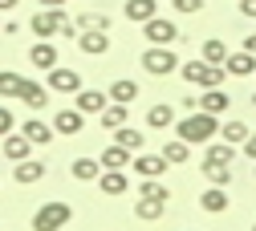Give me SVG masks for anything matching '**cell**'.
Returning a JSON list of instances; mask_svg holds the SVG:
<instances>
[{"mask_svg":"<svg viewBox=\"0 0 256 231\" xmlns=\"http://www.w3.org/2000/svg\"><path fill=\"white\" fill-rule=\"evenodd\" d=\"M244 49H248V53H256V32H252V37L244 41Z\"/></svg>","mask_w":256,"mask_h":231,"instance_id":"cell-43","label":"cell"},{"mask_svg":"<svg viewBox=\"0 0 256 231\" xmlns=\"http://www.w3.org/2000/svg\"><path fill=\"white\" fill-rule=\"evenodd\" d=\"M232 158H236V146L232 142H212L204 150V167H232Z\"/></svg>","mask_w":256,"mask_h":231,"instance_id":"cell-16","label":"cell"},{"mask_svg":"<svg viewBox=\"0 0 256 231\" xmlns=\"http://www.w3.org/2000/svg\"><path fill=\"white\" fill-rule=\"evenodd\" d=\"M138 199H150V203H167L171 199V191L158 183V179H142V187H138Z\"/></svg>","mask_w":256,"mask_h":231,"instance_id":"cell-31","label":"cell"},{"mask_svg":"<svg viewBox=\"0 0 256 231\" xmlns=\"http://www.w3.org/2000/svg\"><path fill=\"white\" fill-rule=\"evenodd\" d=\"M244 154L256 162V134H248V138H244Z\"/></svg>","mask_w":256,"mask_h":231,"instance_id":"cell-40","label":"cell"},{"mask_svg":"<svg viewBox=\"0 0 256 231\" xmlns=\"http://www.w3.org/2000/svg\"><path fill=\"white\" fill-rule=\"evenodd\" d=\"M70 171H74L78 183H94V179L102 175V162H98V158H74V167H70Z\"/></svg>","mask_w":256,"mask_h":231,"instance_id":"cell-27","label":"cell"},{"mask_svg":"<svg viewBox=\"0 0 256 231\" xmlns=\"http://www.w3.org/2000/svg\"><path fill=\"white\" fill-rule=\"evenodd\" d=\"M187 231H196V227H187Z\"/></svg>","mask_w":256,"mask_h":231,"instance_id":"cell-45","label":"cell"},{"mask_svg":"<svg viewBox=\"0 0 256 231\" xmlns=\"http://www.w3.org/2000/svg\"><path fill=\"white\" fill-rule=\"evenodd\" d=\"M183 69V81H191V85H200V89H216V85H224V77H228V69L224 65H212V61H183L179 65Z\"/></svg>","mask_w":256,"mask_h":231,"instance_id":"cell-2","label":"cell"},{"mask_svg":"<svg viewBox=\"0 0 256 231\" xmlns=\"http://www.w3.org/2000/svg\"><path fill=\"white\" fill-rule=\"evenodd\" d=\"M114 142H118V146H126V150H130V154H138L146 138L138 134V130H130V126H118V130H114Z\"/></svg>","mask_w":256,"mask_h":231,"instance_id":"cell-32","label":"cell"},{"mask_svg":"<svg viewBox=\"0 0 256 231\" xmlns=\"http://www.w3.org/2000/svg\"><path fill=\"white\" fill-rule=\"evenodd\" d=\"M126 114H130V106H122V102H106V110L98 114V118H102V130H118V126H126Z\"/></svg>","mask_w":256,"mask_h":231,"instance_id":"cell-25","label":"cell"},{"mask_svg":"<svg viewBox=\"0 0 256 231\" xmlns=\"http://www.w3.org/2000/svg\"><path fill=\"white\" fill-rule=\"evenodd\" d=\"M0 24H4V20H0Z\"/></svg>","mask_w":256,"mask_h":231,"instance_id":"cell-46","label":"cell"},{"mask_svg":"<svg viewBox=\"0 0 256 231\" xmlns=\"http://www.w3.org/2000/svg\"><path fill=\"white\" fill-rule=\"evenodd\" d=\"M12 126H16L12 110H8V106H0V138H4V134H12Z\"/></svg>","mask_w":256,"mask_h":231,"instance_id":"cell-37","label":"cell"},{"mask_svg":"<svg viewBox=\"0 0 256 231\" xmlns=\"http://www.w3.org/2000/svg\"><path fill=\"white\" fill-rule=\"evenodd\" d=\"M102 171H126V167H130V162H134V154L130 150H126V146H118V142H110L106 150H102Z\"/></svg>","mask_w":256,"mask_h":231,"instance_id":"cell-11","label":"cell"},{"mask_svg":"<svg viewBox=\"0 0 256 231\" xmlns=\"http://www.w3.org/2000/svg\"><path fill=\"white\" fill-rule=\"evenodd\" d=\"M78 89H82V73L66 69V65L49 69V93H78Z\"/></svg>","mask_w":256,"mask_h":231,"instance_id":"cell-7","label":"cell"},{"mask_svg":"<svg viewBox=\"0 0 256 231\" xmlns=\"http://www.w3.org/2000/svg\"><path fill=\"white\" fill-rule=\"evenodd\" d=\"M70 219H74V207L61 203V199H53V203H41L33 211V231H61Z\"/></svg>","mask_w":256,"mask_h":231,"instance_id":"cell-3","label":"cell"},{"mask_svg":"<svg viewBox=\"0 0 256 231\" xmlns=\"http://www.w3.org/2000/svg\"><path fill=\"white\" fill-rule=\"evenodd\" d=\"M130 167H134V171H138L142 179H163V171L171 167V162H167L163 154H142V150H138V154H134V162H130Z\"/></svg>","mask_w":256,"mask_h":231,"instance_id":"cell-10","label":"cell"},{"mask_svg":"<svg viewBox=\"0 0 256 231\" xmlns=\"http://www.w3.org/2000/svg\"><path fill=\"white\" fill-rule=\"evenodd\" d=\"M204 179H208L212 187H228V183H232V171H228V167H204Z\"/></svg>","mask_w":256,"mask_h":231,"instance_id":"cell-36","label":"cell"},{"mask_svg":"<svg viewBox=\"0 0 256 231\" xmlns=\"http://www.w3.org/2000/svg\"><path fill=\"white\" fill-rule=\"evenodd\" d=\"M240 12H244L248 20H256V0H240Z\"/></svg>","mask_w":256,"mask_h":231,"instance_id":"cell-39","label":"cell"},{"mask_svg":"<svg viewBox=\"0 0 256 231\" xmlns=\"http://www.w3.org/2000/svg\"><path fill=\"white\" fill-rule=\"evenodd\" d=\"M82 126H86V114L74 106V110H57V118H53V134H61V138H74V134H82Z\"/></svg>","mask_w":256,"mask_h":231,"instance_id":"cell-9","label":"cell"},{"mask_svg":"<svg viewBox=\"0 0 256 231\" xmlns=\"http://www.w3.org/2000/svg\"><path fill=\"white\" fill-rule=\"evenodd\" d=\"M252 106H256V93H252Z\"/></svg>","mask_w":256,"mask_h":231,"instance_id":"cell-44","label":"cell"},{"mask_svg":"<svg viewBox=\"0 0 256 231\" xmlns=\"http://www.w3.org/2000/svg\"><path fill=\"white\" fill-rule=\"evenodd\" d=\"M106 102H110V97H106L102 89H78V93H74V106H78L82 114H102Z\"/></svg>","mask_w":256,"mask_h":231,"instance_id":"cell-13","label":"cell"},{"mask_svg":"<svg viewBox=\"0 0 256 231\" xmlns=\"http://www.w3.org/2000/svg\"><path fill=\"white\" fill-rule=\"evenodd\" d=\"M175 138H183L191 146H196V142H212V138H220V122L208 110H191L187 118L175 122Z\"/></svg>","mask_w":256,"mask_h":231,"instance_id":"cell-1","label":"cell"},{"mask_svg":"<svg viewBox=\"0 0 256 231\" xmlns=\"http://www.w3.org/2000/svg\"><path fill=\"white\" fill-rule=\"evenodd\" d=\"M74 24H78V32H82V28H106V32H110V16H102V12H82Z\"/></svg>","mask_w":256,"mask_h":231,"instance_id":"cell-35","label":"cell"},{"mask_svg":"<svg viewBox=\"0 0 256 231\" xmlns=\"http://www.w3.org/2000/svg\"><path fill=\"white\" fill-rule=\"evenodd\" d=\"M200 207H204L208 215H224V211H228V195H224V187H208V191L200 195Z\"/></svg>","mask_w":256,"mask_h":231,"instance_id":"cell-23","label":"cell"},{"mask_svg":"<svg viewBox=\"0 0 256 231\" xmlns=\"http://www.w3.org/2000/svg\"><path fill=\"white\" fill-rule=\"evenodd\" d=\"M248 134H252V130H248V122H240V118H232V122H224V126H220V138H224V142H232V146H244Z\"/></svg>","mask_w":256,"mask_h":231,"instance_id":"cell-26","label":"cell"},{"mask_svg":"<svg viewBox=\"0 0 256 231\" xmlns=\"http://www.w3.org/2000/svg\"><path fill=\"white\" fill-rule=\"evenodd\" d=\"M28 61H33V69L49 73L53 65H57V45H53V41H37L33 49H28Z\"/></svg>","mask_w":256,"mask_h":231,"instance_id":"cell-12","label":"cell"},{"mask_svg":"<svg viewBox=\"0 0 256 231\" xmlns=\"http://www.w3.org/2000/svg\"><path fill=\"white\" fill-rule=\"evenodd\" d=\"M110 102H122V106H130L134 102V97H138V81H130V77H118L114 85H110Z\"/></svg>","mask_w":256,"mask_h":231,"instance_id":"cell-24","label":"cell"},{"mask_svg":"<svg viewBox=\"0 0 256 231\" xmlns=\"http://www.w3.org/2000/svg\"><path fill=\"white\" fill-rule=\"evenodd\" d=\"M142 37H146L150 45H171V41H179V28H175V20H167V16H150V20L142 24Z\"/></svg>","mask_w":256,"mask_h":231,"instance_id":"cell-6","label":"cell"},{"mask_svg":"<svg viewBox=\"0 0 256 231\" xmlns=\"http://www.w3.org/2000/svg\"><path fill=\"white\" fill-rule=\"evenodd\" d=\"M228 106H232V97L224 93L220 85H216V89H204V97H200V110H208V114H216V118L228 110Z\"/></svg>","mask_w":256,"mask_h":231,"instance_id":"cell-22","label":"cell"},{"mask_svg":"<svg viewBox=\"0 0 256 231\" xmlns=\"http://www.w3.org/2000/svg\"><path fill=\"white\" fill-rule=\"evenodd\" d=\"M171 8H175V12H200L204 0H171Z\"/></svg>","mask_w":256,"mask_h":231,"instance_id":"cell-38","label":"cell"},{"mask_svg":"<svg viewBox=\"0 0 256 231\" xmlns=\"http://www.w3.org/2000/svg\"><path fill=\"white\" fill-rule=\"evenodd\" d=\"M78 49L90 53V57H102V53L110 49V32H106V28H82V32H78Z\"/></svg>","mask_w":256,"mask_h":231,"instance_id":"cell-8","label":"cell"},{"mask_svg":"<svg viewBox=\"0 0 256 231\" xmlns=\"http://www.w3.org/2000/svg\"><path fill=\"white\" fill-rule=\"evenodd\" d=\"M24 81H28V77H20V73H12V69H0V97H20Z\"/></svg>","mask_w":256,"mask_h":231,"instance_id":"cell-30","label":"cell"},{"mask_svg":"<svg viewBox=\"0 0 256 231\" xmlns=\"http://www.w3.org/2000/svg\"><path fill=\"white\" fill-rule=\"evenodd\" d=\"M41 8H66V0H37Z\"/></svg>","mask_w":256,"mask_h":231,"instance_id":"cell-41","label":"cell"},{"mask_svg":"<svg viewBox=\"0 0 256 231\" xmlns=\"http://www.w3.org/2000/svg\"><path fill=\"white\" fill-rule=\"evenodd\" d=\"M16 4H20V0H0V12H12Z\"/></svg>","mask_w":256,"mask_h":231,"instance_id":"cell-42","label":"cell"},{"mask_svg":"<svg viewBox=\"0 0 256 231\" xmlns=\"http://www.w3.org/2000/svg\"><path fill=\"white\" fill-rule=\"evenodd\" d=\"M98 187H102V195H126L130 191V179H126V171H102Z\"/></svg>","mask_w":256,"mask_h":231,"instance_id":"cell-20","label":"cell"},{"mask_svg":"<svg viewBox=\"0 0 256 231\" xmlns=\"http://www.w3.org/2000/svg\"><path fill=\"white\" fill-rule=\"evenodd\" d=\"M163 158L171 162V167H183V162L191 158V142H183V138H171V142L163 146Z\"/></svg>","mask_w":256,"mask_h":231,"instance_id":"cell-29","label":"cell"},{"mask_svg":"<svg viewBox=\"0 0 256 231\" xmlns=\"http://www.w3.org/2000/svg\"><path fill=\"white\" fill-rule=\"evenodd\" d=\"M171 122H175V106H167V102L146 110V126H150V130H167Z\"/></svg>","mask_w":256,"mask_h":231,"instance_id":"cell-28","label":"cell"},{"mask_svg":"<svg viewBox=\"0 0 256 231\" xmlns=\"http://www.w3.org/2000/svg\"><path fill=\"white\" fill-rule=\"evenodd\" d=\"M126 20H134V24H146L150 16H158V0H126Z\"/></svg>","mask_w":256,"mask_h":231,"instance_id":"cell-17","label":"cell"},{"mask_svg":"<svg viewBox=\"0 0 256 231\" xmlns=\"http://www.w3.org/2000/svg\"><path fill=\"white\" fill-rule=\"evenodd\" d=\"M224 69H228L232 77H248V73H256V53H248V49H240V53H228Z\"/></svg>","mask_w":256,"mask_h":231,"instance_id":"cell-15","label":"cell"},{"mask_svg":"<svg viewBox=\"0 0 256 231\" xmlns=\"http://www.w3.org/2000/svg\"><path fill=\"white\" fill-rule=\"evenodd\" d=\"M204 61H212V65H224V61H228V45H224V41H204Z\"/></svg>","mask_w":256,"mask_h":231,"instance_id":"cell-34","label":"cell"},{"mask_svg":"<svg viewBox=\"0 0 256 231\" xmlns=\"http://www.w3.org/2000/svg\"><path fill=\"white\" fill-rule=\"evenodd\" d=\"M163 211H167V203H150V199H138V203H134V215H138L142 223L163 219Z\"/></svg>","mask_w":256,"mask_h":231,"instance_id":"cell-33","label":"cell"},{"mask_svg":"<svg viewBox=\"0 0 256 231\" xmlns=\"http://www.w3.org/2000/svg\"><path fill=\"white\" fill-rule=\"evenodd\" d=\"M20 102H24L28 110H45V106H49V85L24 81V89H20Z\"/></svg>","mask_w":256,"mask_h":231,"instance_id":"cell-21","label":"cell"},{"mask_svg":"<svg viewBox=\"0 0 256 231\" xmlns=\"http://www.w3.org/2000/svg\"><path fill=\"white\" fill-rule=\"evenodd\" d=\"M20 134L33 142V146H45V142H53V126H49V122H41V118H28V122L20 126Z\"/></svg>","mask_w":256,"mask_h":231,"instance_id":"cell-18","label":"cell"},{"mask_svg":"<svg viewBox=\"0 0 256 231\" xmlns=\"http://www.w3.org/2000/svg\"><path fill=\"white\" fill-rule=\"evenodd\" d=\"M12 179L20 183V187H28V183H41L45 179V162H37V158H20V162H12Z\"/></svg>","mask_w":256,"mask_h":231,"instance_id":"cell-14","label":"cell"},{"mask_svg":"<svg viewBox=\"0 0 256 231\" xmlns=\"http://www.w3.org/2000/svg\"><path fill=\"white\" fill-rule=\"evenodd\" d=\"M66 20H70V16H66V8H41L33 20H28V28L37 32V41H53Z\"/></svg>","mask_w":256,"mask_h":231,"instance_id":"cell-5","label":"cell"},{"mask_svg":"<svg viewBox=\"0 0 256 231\" xmlns=\"http://www.w3.org/2000/svg\"><path fill=\"white\" fill-rule=\"evenodd\" d=\"M252 231H256V227H252Z\"/></svg>","mask_w":256,"mask_h":231,"instance_id":"cell-47","label":"cell"},{"mask_svg":"<svg viewBox=\"0 0 256 231\" xmlns=\"http://www.w3.org/2000/svg\"><path fill=\"white\" fill-rule=\"evenodd\" d=\"M28 150H33V142H28L24 134H4V146H0V154H4L8 162H20V158H28Z\"/></svg>","mask_w":256,"mask_h":231,"instance_id":"cell-19","label":"cell"},{"mask_svg":"<svg viewBox=\"0 0 256 231\" xmlns=\"http://www.w3.org/2000/svg\"><path fill=\"white\" fill-rule=\"evenodd\" d=\"M142 69H146L150 77H167V73L179 69V57H175L171 45H150V49L142 53Z\"/></svg>","mask_w":256,"mask_h":231,"instance_id":"cell-4","label":"cell"}]
</instances>
